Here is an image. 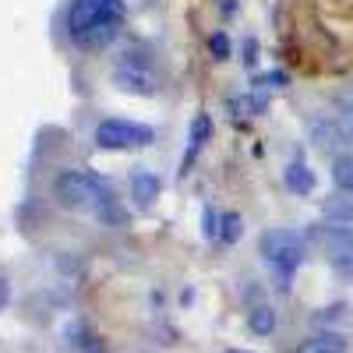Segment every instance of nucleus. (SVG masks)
I'll return each mask as SVG.
<instances>
[{
	"label": "nucleus",
	"instance_id": "8",
	"mask_svg": "<svg viewBox=\"0 0 353 353\" xmlns=\"http://www.w3.org/2000/svg\"><path fill=\"white\" fill-rule=\"evenodd\" d=\"M293 353H350V343H346V336H339L332 329H321V332H311L307 339H301Z\"/></svg>",
	"mask_w": 353,
	"mask_h": 353
},
{
	"label": "nucleus",
	"instance_id": "11",
	"mask_svg": "<svg viewBox=\"0 0 353 353\" xmlns=\"http://www.w3.org/2000/svg\"><path fill=\"white\" fill-rule=\"evenodd\" d=\"M113 78H117V85H121V88H131V92H152V74L141 71L134 61L131 64L124 61L121 68L113 71Z\"/></svg>",
	"mask_w": 353,
	"mask_h": 353
},
{
	"label": "nucleus",
	"instance_id": "19",
	"mask_svg": "<svg viewBox=\"0 0 353 353\" xmlns=\"http://www.w3.org/2000/svg\"><path fill=\"white\" fill-rule=\"evenodd\" d=\"M226 353H251V350H226Z\"/></svg>",
	"mask_w": 353,
	"mask_h": 353
},
{
	"label": "nucleus",
	"instance_id": "14",
	"mask_svg": "<svg viewBox=\"0 0 353 353\" xmlns=\"http://www.w3.org/2000/svg\"><path fill=\"white\" fill-rule=\"evenodd\" d=\"M241 233H244V219H241L237 212H226V216H223V233H219V241H223V244H237Z\"/></svg>",
	"mask_w": 353,
	"mask_h": 353
},
{
	"label": "nucleus",
	"instance_id": "17",
	"mask_svg": "<svg viewBox=\"0 0 353 353\" xmlns=\"http://www.w3.org/2000/svg\"><path fill=\"white\" fill-rule=\"evenodd\" d=\"M339 124H343V131H346V138L353 141V106H350V110H346V113L339 117Z\"/></svg>",
	"mask_w": 353,
	"mask_h": 353
},
{
	"label": "nucleus",
	"instance_id": "16",
	"mask_svg": "<svg viewBox=\"0 0 353 353\" xmlns=\"http://www.w3.org/2000/svg\"><path fill=\"white\" fill-rule=\"evenodd\" d=\"M209 50H212L216 61H226V57H230V39H226V32H212V36H209Z\"/></svg>",
	"mask_w": 353,
	"mask_h": 353
},
{
	"label": "nucleus",
	"instance_id": "9",
	"mask_svg": "<svg viewBox=\"0 0 353 353\" xmlns=\"http://www.w3.org/2000/svg\"><path fill=\"white\" fill-rule=\"evenodd\" d=\"M283 184L293 194H311L314 191V170L304 163V156H293L283 170Z\"/></svg>",
	"mask_w": 353,
	"mask_h": 353
},
{
	"label": "nucleus",
	"instance_id": "5",
	"mask_svg": "<svg viewBox=\"0 0 353 353\" xmlns=\"http://www.w3.org/2000/svg\"><path fill=\"white\" fill-rule=\"evenodd\" d=\"M311 241L321 248L329 269L343 279L353 276V230L343 223H318L311 226Z\"/></svg>",
	"mask_w": 353,
	"mask_h": 353
},
{
	"label": "nucleus",
	"instance_id": "10",
	"mask_svg": "<svg viewBox=\"0 0 353 353\" xmlns=\"http://www.w3.org/2000/svg\"><path fill=\"white\" fill-rule=\"evenodd\" d=\"M156 194H159V176L152 173V170H134L131 173V198L138 201V205H152L156 201Z\"/></svg>",
	"mask_w": 353,
	"mask_h": 353
},
{
	"label": "nucleus",
	"instance_id": "2",
	"mask_svg": "<svg viewBox=\"0 0 353 353\" xmlns=\"http://www.w3.org/2000/svg\"><path fill=\"white\" fill-rule=\"evenodd\" d=\"M258 254L276 272V286L286 290L290 279L297 276V269H301L304 258H307V237H304V233H297V230H290V226L265 230L261 237H258Z\"/></svg>",
	"mask_w": 353,
	"mask_h": 353
},
{
	"label": "nucleus",
	"instance_id": "4",
	"mask_svg": "<svg viewBox=\"0 0 353 353\" xmlns=\"http://www.w3.org/2000/svg\"><path fill=\"white\" fill-rule=\"evenodd\" d=\"M92 141H96V149H106V152L145 149V145H152V141H156V131H152L149 124L124 121V117H106V121L96 124Z\"/></svg>",
	"mask_w": 353,
	"mask_h": 353
},
{
	"label": "nucleus",
	"instance_id": "1",
	"mask_svg": "<svg viewBox=\"0 0 353 353\" xmlns=\"http://www.w3.org/2000/svg\"><path fill=\"white\" fill-rule=\"evenodd\" d=\"M124 21V0H71L64 25L81 50L106 46Z\"/></svg>",
	"mask_w": 353,
	"mask_h": 353
},
{
	"label": "nucleus",
	"instance_id": "7",
	"mask_svg": "<svg viewBox=\"0 0 353 353\" xmlns=\"http://www.w3.org/2000/svg\"><path fill=\"white\" fill-rule=\"evenodd\" d=\"M212 138V117L209 113H198L191 121V134H188V156L181 159V176L191 170V163L198 159V152L205 149V141Z\"/></svg>",
	"mask_w": 353,
	"mask_h": 353
},
{
	"label": "nucleus",
	"instance_id": "13",
	"mask_svg": "<svg viewBox=\"0 0 353 353\" xmlns=\"http://www.w3.org/2000/svg\"><path fill=\"white\" fill-rule=\"evenodd\" d=\"M332 184L346 194H353V156H336L332 159Z\"/></svg>",
	"mask_w": 353,
	"mask_h": 353
},
{
	"label": "nucleus",
	"instance_id": "3",
	"mask_svg": "<svg viewBox=\"0 0 353 353\" xmlns=\"http://www.w3.org/2000/svg\"><path fill=\"white\" fill-rule=\"evenodd\" d=\"M53 198L68 212H88L99 205H110V188L88 170H64L53 181Z\"/></svg>",
	"mask_w": 353,
	"mask_h": 353
},
{
	"label": "nucleus",
	"instance_id": "12",
	"mask_svg": "<svg viewBox=\"0 0 353 353\" xmlns=\"http://www.w3.org/2000/svg\"><path fill=\"white\" fill-rule=\"evenodd\" d=\"M248 329H251L254 336H272V332H276V307H269V304L251 307V314H248Z\"/></svg>",
	"mask_w": 353,
	"mask_h": 353
},
{
	"label": "nucleus",
	"instance_id": "18",
	"mask_svg": "<svg viewBox=\"0 0 353 353\" xmlns=\"http://www.w3.org/2000/svg\"><path fill=\"white\" fill-rule=\"evenodd\" d=\"M4 301H8V279L0 276V307H4Z\"/></svg>",
	"mask_w": 353,
	"mask_h": 353
},
{
	"label": "nucleus",
	"instance_id": "15",
	"mask_svg": "<svg viewBox=\"0 0 353 353\" xmlns=\"http://www.w3.org/2000/svg\"><path fill=\"white\" fill-rule=\"evenodd\" d=\"M219 226H223V216H216L212 209H205V212H201V237H205V241H216L219 233H223Z\"/></svg>",
	"mask_w": 353,
	"mask_h": 353
},
{
	"label": "nucleus",
	"instance_id": "6",
	"mask_svg": "<svg viewBox=\"0 0 353 353\" xmlns=\"http://www.w3.org/2000/svg\"><path fill=\"white\" fill-rule=\"evenodd\" d=\"M307 138H311V145H314V149L329 152V156H332V152H339L343 145L350 141L339 121H321V117H318V121H311V128H307Z\"/></svg>",
	"mask_w": 353,
	"mask_h": 353
}]
</instances>
